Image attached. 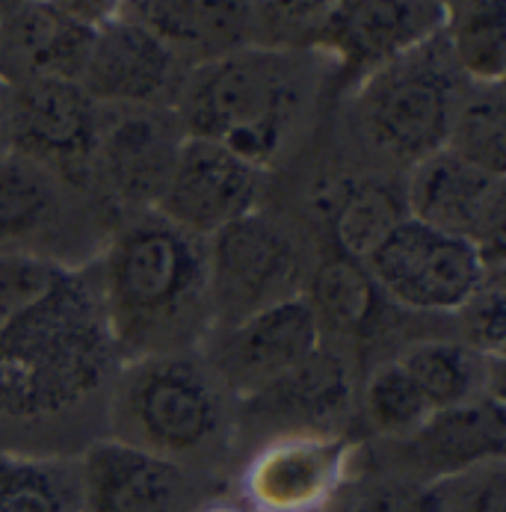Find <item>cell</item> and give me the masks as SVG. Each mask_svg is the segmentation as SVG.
Masks as SVG:
<instances>
[{"label":"cell","mask_w":506,"mask_h":512,"mask_svg":"<svg viewBox=\"0 0 506 512\" xmlns=\"http://www.w3.org/2000/svg\"><path fill=\"white\" fill-rule=\"evenodd\" d=\"M92 279L122 362L187 353L214 326L208 240L157 211L119 222Z\"/></svg>","instance_id":"1"},{"label":"cell","mask_w":506,"mask_h":512,"mask_svg":"<svg viewBox=\"0 0 506 512\" xmlns=\"http://www.w3.org/2000/svg\"><path fill=\"white\" fill-rule=\"evenodd\" d=\"M119 359L95 279L66 267L0 332V424H45L86 406L113 382Z\"/></svg>","instance_id":"2"},{"label":"cell","mask_w":506,"mask_h":512,"mask_svg":"<svg viewBox=\"0 0 506 512\" xmlns=\"http://www.w3.org/2000/svg\"><path fill=\"white\" fill-rule=\"evenodd\" d=\"M296 54L249 45L193 66L172 107L184 137L217 143L261 172L273 166L305 107Z\"/></svg>","instance_id":"3"},{"label":"cell","mask_w":506,"mask_h":512,"mask_svg":"<svg viewBox=\"0 0 506 512\" xmlns=\"http://www.w3.org/2000/svg\"><path fill=\"white\" fill-rule=\"evenodd\" d=\"M113 424L119 441L187 468L225 439V388L208 362L190 353L134 359L116 379Z\"/></svg>","instance_id":"4"},{"label":"cell","mask_w":506,"mask_h":512,"mask_svg":"<svg viewBox=\"0 0 506 512\" xmlns=\"http://www.w3.org/2000/svg\"><path fill=\"white\" fill-rule=\"evenodd\" d=\"M465 77L441 30L362 77L356 122L364 140L394 163L415 166L447 146Z\"/></svg>","instance_id":"5"},{"label":"cell","mask_w":506,"mask_h":512,"mask_svg":"<svg viewBox=\"0 0 506 512\" xmlns=\"http://www.w3.org/2000/svg\"><path fill=\"white\" fill-rule=\"evenodd\" d=\"M308 261L288 225L252 211L208 240V285L214 326L225 329L249 314L305 291Z\"/></svg>","instance_id":"6"},{"label":"cell","mask_w":506,"mask_h":512,"mask_svg":"<svg viewBox=\"0 0 506 512\" xmlns=\"http://www.w3.org/2000/svg\"><path fill=\"white\" fill-rule=\"evenodd\" d=\"M367 276L397 311L456 314L489 276L474 243L424 222H400L364 261Z\"/></svg>","instance_id":"7"},{"label":"cell","mask_w":506,"mask_h":512,"mask_svg":"<svg viewBox=\"0 0 506 512\" xmlns=\"http://www.w3.org/2000/svg\"><path fill=\"white\" fill-rule=\"evenodd\" d=\"M104 131V107L72 80H27L9 86L6 151L21 154L74 193H89Z\"/></svg>","instance_id":"8"},{"label":"cell","mask_w":506,"mask_h":512,"mask_svg":"<svg viewBox=\"0 0 506 512\" xmlns=\"http://www.w3.org/2000/svg\"><path fill=\"white\" fill-rule=\"evenodd\" d=\"M409 217L474 243L489 273H504V178L489 175L447 148L409 166L403 184Z\"/></svg>","instance_id":"9"},{"label":"cell","mask_w":506,"mask_h":512,"mask_svg":"<svg viewBox=\"0 0 506 512\" xmlns=\"http://www.w3.org/2000/svg\"><path fill=\"white\" fill-rule=\"evenodd\" d=\"M181 143L184 131L175 110L104 107V131L95 151L89 190L128 211V217L154 211Z\"/></svg>","instance_id":"10"},{"label":"cell","mask_w":506,"mask_h":512,"mask_svg":"<svg viewBox=\"0 0 506 512\" xmlns=\"http://www.w3.org/2000/svg\"><path fill=\"white\" fill-rule=\"evenodd\" d=\"M113 3H0V80L80 83L98 24Z\"/></svg>","instance_id":"11"},{"label":"cell","mask_w":506,"mask_h":512,"mask_svg":"<svg viewBox=\"0 0 506 512\" xmlns=\"http://www.w3.org/2000/svg\"><path fill=\"white\" fill-rule=\"evenodd\" d=\"M187 72L151 30L116 6L95 30L80 86L101 107L172 110Z\"/></svg>","instance_id":"12"},{"label":"cell","mask_w":506,"mask_h":512,"mask_svg":"<svg viewBox=\"0 0 506 512\" xmlns=\"http://www.w3.org/2000/svg\"><path fill=\"white\" fill-rule=\"evenodd\" d=\"M320 347V326L311 305L299 293L258 314H249L234 326L217 329L205 350V362L225 391H234L240 400H246L305 362Z\"/></svg>","instance_id":"13"},{"label":"cell","mask_w":506,"mask_h":512,"mask_svg":"<svg viewBox=\"0 0 506 512\" xmlns=\"http://www.w3.org/2000/svg\"><path fill=\"white\" fill-rule=\"evenodd\" d=\"M261 169L228 148L184 137L154 211L172 225L211 240L225 225L255 211Z\"/></svg>","instance_id":"14"},{"label":"cell","mask_w":506,"mask_h":512,"mask_svg":"<svg viewBox=\"0 0 506 512\" xmlns=\"http://www.w3.org/2000/svg\"><path fill=\"white\" fill-rule=\"evenodd\" d=\"M80 512H199L193 474L119 439L92 441L77 459Z\"/></svg>","instance_id":"15"},{"label":"cell","mask_w":506,"mask_h":512,"mask_svg":"<svg viewBox=\"0 0 506 512\" xmlns=\"http://www.w3.org/2000/svg\"><path fill=\"white\" fill-rule=\"evenodd\" d=\"M353 444L344 436H276L243 471L252 512H323L344 489Z\"/></svg>","instance_id":"16"},{"label":"cell","mask_w":506,"mask_h":512,"mask_svg":"<svg viewBox=\"0 0 506 512\" xmlns=\"http://www.w3.org/2000/svg\"><path fill=\"white\" fill-rule=\"evenodd\" d=\"M243 415L282 427L279 436H341L353 415V370L329 344L243 400Z\"/></svg>","instance_id":"17"},{"label":"cell","mask_w":506,"mask_h":512,"mask_svg":"<svg viewBox=\"0 0 506 512\" xmlns=\"http://www.w3.org/2000/svg\"><path fill=\"white\" fill-rule=\"evenodd\" d=\"M444 3H332L317 48L367 77L435 36Z\"/></svg>","instance_id":"18"},{"label":"cell","mask_w":506,"mask_h":512,"mask_svg":"<svg viewBox=\"0 0 506 512\" xmlns=\"http://www.w3.org/2000/svg\"><path fill=\"white\" fill-rule=\"evenodd\" d=\"M397 444L403 450L406 471L421 483L501 462L506 450L504 397H480L474 403L435 412L412 439Z\"/></svg>","instance_id":"19"},{"label":"cell","mask_w":506,"mask_h":512,"mask_svg":"<svg viewBox=\"0 0 506 512\" xmlns=\"http://www.w3.org/2000/svg\"><path fill=\"white\" fill-rule=\"evenodd\" d=\"M72 187L39 163L0 154V252L48 258L45 246L72 222ZM51 261V258H48Z\"/></svg>","instance_id":"20"},{"label":"cell","mask_w":506,"mask_h":512,"mask_svg":"<svg viewBox=\"0 0 506 512\" xmlns=\"http://www.w3.org/2000/svg\"><path fill=\"white\" fill-rule=\"evenodd\" d=\"M187 69L252 45V3H125Z\"/></svg>","instance_id":"21"},{"label":"cell","mask_w":506,"mask_h":512,"mask_svg":"<svg viewBox=\"0 0 506 512\" xmlns=\"http://www.w3.org/2000/svg\"><path fill=\"white\" fill-rule=\"evenodd\" d=\"M433 412L501 394V365L459 338H415L391 356Z\"/></svg>","instance_id":"22"},{"label":"cell","mask_w":506,"mask_h":512,"mask_svg":"<svg viewBox=\"0 0 506 512\" xmlns=\"http://www.w3.org/2000/svg\"><path fill=\"white\" fill-rule=\"evenodd\" d=\"M320 214L335 255L364 264L409 217L403 187L382 178H341L320 196Z\"/></svg>","instance_id":"23"},{"label":"cell","mask_w":506,"mask_h":512,"mask_svg":"<svg viewBox=\"0 0 506 512\" xmlns=\"http://www.w3.org/2000/svg\"><path fill=\"white\" fill-rule=\"evenodd\" d=\"M305 302L314 311L320 338L364 344L376 326L385 323L382 308L391 305L376 291L364 264L347 261L341 255H326L305 282Z\"/></svg>","instance_id":"24"},{"label":"cell","mask_w":506,"mask_h":512,"mask_svg":"<svg viewBox=\"0 0 506 512\" xmlns=\"http://www.w3.org/2000/svg\"><path fill=\"white\" fill-rule=\"evenodd\" d=\"M441 36L456 72L468 83H504L506 21L498 0L444 3Z\"/></svg>","instance_id":"25"},{"label":"cell","mask_w":506,"mask_h":512,"mask_svg":"<svg viewBox=\"0 0 506 512\" xmlns=\"http://www.w3.org/2000/svg\"><path fill=\"white\" fill-rule=\"evenodd\" d=\"M0 512H80L77 462L0 450Z\"/></svg>","instance_id":"26"},{"label":"cell","mask_w":506,"mask_h":512,"mask_svg":"<svg viewBox=\"0 0 506 512\" xmlns=\"http://www.w3.org/2000/svg\"><path fill=\"white\" fill-rule=\"evenodd\" d=\"M447 151L465 163L489 172L506 175V107L504 83H468L462 86Z\"/></svg>","instance_id":"27"},{"label":"cell","mask_w":506,"mask_h":512,"mask_svg":"<svg viewBox=\"0 0 506 512\" xmlns=\"http://www.w3.org/2000/svg\"><path fill=\"white\" fill-rule=\"evenodd\" d=\"M362 415L367 427L388 441L412 439L435 412L394 359L376 365L362 385Z\"/></svg>","instance_id":"28"},{"label":"cell","mask_w":506,"mask_h":512,"mask_svg":"<svg viewBox=\"0 0 506 512\" xmlns=\"http://www.w3.org/2000/svg\"><path fill=\"white\" fill-rule=\"evenodd\" d=\"M63 270L66 264L48 258L0 252V332L45 299Z\"/></svg>","instance_id":"29"},{"label":"cell","mask_w":506,"mask_h":512,"mask_svg":"<svg viewBox=\"0 0 506 512\" xmlns=\"http://www.w3.org/2000/svg\"><path fill=\"white\" fill-rule=\"evenodd\" d=\"M459 329L468 347L477 353L504 362L506 344V305H504V273H489L477 293L456 311Z\"/></svg>","instance_id":"30"},{"label":"cell","mask_w":506,"mask_h":512,"mask_svg":"<svg viewBox=\"0 0 506 512\" xmlns=\"http://www.w3.org/2000/svg\"><path fill=\"white\" fill-rule=\"evenodd\" d=\"M6 107H9V86L0 80V154L6 151Z\"/></svg>","instance_id":"31"},{"label":"cell","mask_w":506,"mask_h":512,"mask_svg":"<svg viewBox=\"0 0 506 512\" xmlns=\"http://www.w3.org/2000/svg\"><path fill=\"white\" fill-rule=\"evenodd\" d=\"M199 512H252L249 507H240V504H231V501H214L208 507H202Z\"/></svg>","instance_id":"32"}]
</instances>
